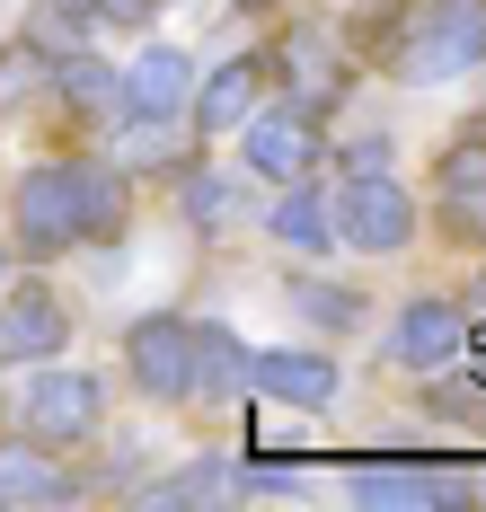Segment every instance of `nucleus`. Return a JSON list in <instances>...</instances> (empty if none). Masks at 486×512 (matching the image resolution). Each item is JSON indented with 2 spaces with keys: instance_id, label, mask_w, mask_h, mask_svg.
<instances>
[{
  "instance_id": "1",
  "label": "nucleus",
  "mask_w": 486,
  "mask_h": 512,
  "mask_svg": "<svg viewBox=\"0 0 486 512\" xmlns=\"http://www.w3.org/2000/svg\"><path fill=\"white\" fill-rule=\"evenodd\" d=\"M124 230V177L89 159H45L18 177V256H62Z\"/></svg>"
},
{
  "instance_id": "2",
  "label": "nucleus",
  "mask_w": 486,
  "mask_h": 512,
  "mask_svg": "<svg viewBox=\"0 0 486 512\" xmlns=\"http://www.w3.org/2000/svg\"><path fill=\"white\" fill-rule=\"evenodd\" d=\"M478 62H486V0H425L389 45L398 80H460Z\"/></svg>"
},
{
  "instance_id": "3",
  "label": "nucleus",
  "mask_w": 486,
  "mask_h": 512,
  "mask_svg": "<svg viewBox=\"0 0 486 512\" xmlns=\"http://www.w3.org/2000/svg\"><path fill=\"white\" fill-rule=\"evenodd\" d=\"M327 212H336V239L363 248V256H398L416 239V204H407V186H398L389 168H354V186Z\"/></svg>"
},
{
  "instance_id": "4",
  "label": "nucleus",
  "mask_w": 486,
  "mask_h": 512,
  "mask_svg": "<svg viewBox=\"0 0 486 512\" xmlns=\"http://www.w3.org/2000/svg\"><path fill=\"white\" fill-rule=\"evenodd\" d=\"M274 71L292 80V106L327 115V106H345V89H354V45H345L327 18H301V27H283V45H274Z\"/></svg>"
},
{
  "instance_id": "5",
  "label": "nucleus",
  "mask_w": 486,
  "mask_h": 512,
  "mask_svg": "<svg viewBox=\"0 0 486 512\" xmlns=\"http://www.w3.org/2000/svg\"><path fill=\"white\" fill-rule=\"evenodd\" d=\"M98 415H107V380L98 371H45V380H27V442H89L98 433Z\"/></svg>"
},
{
  "instance_id": "6",
  "label": "nucleus",
  "mask_w": 486,
  "mask_h": 512,
  "mask_svg": "<svg viewBox=\"0 0 486 512\" xmlns=\"http://www.w3.org/2000/svg\"><path fill=\"white\" fill-rule=\"evenodd\" d=\"M248 168L274 177V186H301V177H319L327 168V133L310 106H266V115H248Z\"/></svg>"
},
{
  "instance_id": "7",
  "label": "nucleus",
  "mask_w": 486,
  "mask_h": 512,
  "mask_svg": "<svg viewBox=\"0 0 486 512\" xmlns=\"http://www.w3.org/2000/svg\"><path fill=\"white\" fill-rule=\"evenodd\" d=\"M124 362H133V380L151 389V398H195V318H133V336H124Z\"/></svg>"
},
{
  "instance_id": "8",
  "label": "nucleus",
  "mask_w": 486,
  "mask_h": 512,
  "mask_svg": "<svg viewBox=\"0 0 486 512\" xmlns=\"http://www.w3.org/2000/svg\"><path fill=\"white\" fill-rule=\"evenodd\" d=\"M433 212H442V239L486 248V133H469V142L442 151V168H433Z\"/></svg>"
},
{
  "instance_id": "9",
  "label": "nucleus",
  "mask_w": 486,
  "mask_h": 512,
  "mask_svg": "<svg viewBox=\"0 0 486 512\" xmlns=\"http://www.w3.org/2000/svg\"><path fill=\"white\" fill-rule=\"evenodd\" d=\"M354 504H389V512H407V504H469L478 486L460 477V468H416V460H354Z\"/></svg>"
},
{
  "instance_id": "10",
  "label": "nucleus",
  "mask_w": 486,
  "mask_h": 512,
  "mask_svg": "<svg viewBox=\"0 0 486 512\" xmlns=\"http://www.w3.org/2000/svg\"><path fill=\"white\" fill-rule=\"evenodd\" d=\"M186 98H195V71H186V53H177V45H142V53H133V71L115 80V106L142 115V124H177Z\"/></svg>"
},
{
  "instance_id": "11",
  "label": "nucleus",
  "mask_w": 486,
  "mask_h": 512,
  "mask_svg": "<svg viewBox=\"0 0 486 512\" xmlns=\"http://www.w3.org/2000/svg\"><path fill=\"white\" fill-rule=\"evenodd\" d=\"M248 389H266L301 415H327L336 407V362L327 354H301V345H274V354H248Z\"/></svg>"
},
{
  "instance_id": "12",
  "label": "nucleus",
  "mask_w": 486,
  "mask_h": 512,
  "mask_svg": "<svg viewBox=\"0 0 486 512\" xmlns=\"http://www.w3.org/2000/svg\"><path fill=\"white\" fill-rule=\"evenodd\" d=\"M460 354H469V309L460 301H407V318H398V362L451 371Z\"/></svg>"
},
{
  "instance_id": "13",
  "label": "nucleus",
  "mask_w": 486,
  "mask_h": 512,
  "mask_svg": "<svg viewBox=\"0 0 486 512\" xmlns=\"http://www.w3.org/2000/svg\"><path fill=\"white\" fill-rule=\"evenodd\" d=\"M257 98H266V62H257V53H230L213 80L186 98V115H195V133H230V124L257 115Z\"/></svg>"
},
{
  "instance_id": "14",
  "label": "nucleus",
  "mask_w": 486,
  "mask_h": 512,
  "mask_svg": "<svg viewBox=\"0 0 486 512\" xmlns=\"http://www.w3.org/2000/svg\"><path fill=\"white\" fill-rule=\"evenodd\" d=\"M62 336H71V318H62V301L45 292V283H18V301L0 309V354L18 362H54Z\"/></svg>"
},
{
  "instance_id": "15",
  "label": "nucleus",
  "mask_w": 486,
  "mask_h": 512,
  "mask_svg": "<svg viewBox=\"0 0 486 512\" xmlns=\"http://www.w3.org/2000/svg\"><path fill=\"white\" fill-rule=\"evenodd\" d=\"M80 486L62 477L45 451H18V442H0V504H71Z\"/></svg>"
},
{
  "instance_id": "16",
  "label": "nucleus",
  "mask_w": 486,
  "mask_h": 512,
  "mask_svg": "<svg viewBox=\"0 0 486 512\" xmlns=\"http://www.w3.org/2000/svg\"><path fill=\"white\" fill-rule=\"evenodd\" d=\"M274 239L292 256H319V248H336V212L310 195V177L301 186H283V204H274Z\"/></svg>"
},
{
  "instance_id": "17",
  "label": "nucleus",
  "mask_w": 486,
  "mask_h": 512,
  "mask_svg": "<svg viewBox=\"0 0 486 512\" xmlns=\"http://www.w3.org/2000/svg\"><path fill=\"white\" fill-rule=\"evenodd\" d=\"M195 389H248V354L221 336V327H195Z\"/></svg>"
},
{
  "instance_id": "18",
  "label": "nucleus",
  "mask_w": 486,
  "mask_h": 512,
  "mask_svg": "<svg viewBox=\"0 0 486 512\" xmlns=\"http://www.w3.org/2000/svg\"><path fill=\"white\" fill-rule=\"evenodd\" d=\"M45 89H54L45 53H36V45H0V115H9V106H36Z\"/></svg>"
},
{
  "instance_id": "19",
  "label": "nucleus",
  "mask_w": 486,
  "mask_h": 512,
  "mask_svg": "<svg viewBox=\"0 0 486 512\" xmlns=\"http://www.w3.org/2000/svg\"><path fill=\"white\" fill-rule=\"evenodd\" d=\"M292 301L310 309V318H319L327 336H345V327H363V292H345V283H301Z\"/></svg>"
},
{
  "instance_id": "20",
  "label": "nucleus",
  "mask_w": 486,
  "mask_h": 512,
  "mask_svg": "<svg viewBox=\"0 0 486 512\" xmlns=\"http://www.w3.org/2000/svg\"><path fill=\"white\" fill-rule=\"evenodd\" d=\"M62 106L107 115V106H115V71H98V62H71V71H62Z\"/></svg>"
},
{
  "instance_id": "21",
  "label": "nucleus",
  "mask_w": 486,
  "mask_h": 512,
  "mask_svg": "<svg viewBox=\"0 0 486 512\" xmlns=\"http://www.w3.org/2000/svg\"><path fill=\"white\" fill-rule=\"evenodd\" d=\"M186 212H195V230H230V186H221L213 168L186 177Z\"/></svg>"
},
{
  "instance_id": "22",
  "label": "nucleus",
  "mask_w": 486,
  "mask_h": 512,
  "mask_svg": "<svg viewBox=\"0 0 486 512\" xmlns=\"http://www.w3.org/2000/svg\"><path fill=\"white\" fill-rule=\"evenodd\" d=\"M213 495H230V468H186L160 486V504H213Z\"/></svg>"
},
{
  "instance_id": "23",
  "label": "nucleus",
  "mask_w": 486,
  "mask_h": 512,
  "mask_svg": "<svg viewBox=\"0 0 486 512\" xmlns=\"http://www.w3.org/2000/svg\"><path fill=\"white\" fill-rule=\"evenodd\" d=\"M239 9H274V0H239Z\"/></svg>"
},
{
  "instance_id": "24",
  "label": "nucleus",
  "mask_w": 486,
  "mask_h": 512,
  "mask_svg": "<svg viewBox=\"0 0 486 512\" xmlns=\"http://www.w3.org/2000/svg\"><path fill=\"white\" fill-rule=\"evenodd\" d=\"M0 265H9V248H0Z\"/></svg>"
},
{
  "instance_id": "25",
  "label": "nucleus",
  "mask_w": 486,
  "mask_h": 512,
  "mask_svg": "<svg viewBox=\"0 0 486 512\" xmlns=\"http://www.w3.org/2000/svg\"><path fill=\"white\" fill-rule=\"evenodd\" d=\"M478 301H486V283H478Z\"/></svg>"
}]
</instances>
